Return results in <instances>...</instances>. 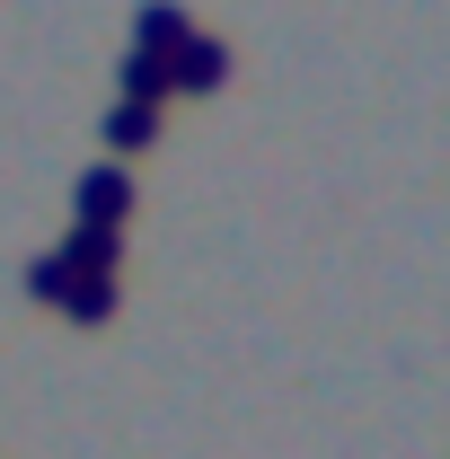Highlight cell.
<instances>
[{"label": "cell", "instance_id": "cell-5", "mask_svg": "<svg viewBox=\"0 0 450 459\" xmlns=\"http://www.w3.org/2000/svg\"><path fill=\"white\" fill-rule=\"evenodd\" d=\"M115 274H71V291H62V318H80V327H107L115 318Z\"/></svg>", "mask_w": 450, "mask_h": 459}, {"label": "cell", "instance_id": "cell-1", "mask_svg": "<svg viewBox=\"0 0 450 459\" xmlns=\"http://www.w3.org/2000/svg\"><path fill=\"white\" fill-rule=\"evenodd\" d=\"M71 212L98 221V230H124V212H133V177L115 169V160H89L80 186H71Z\"/></svg>", "mask_w": 450, "mask_h": 459}, {"label": "cell", "instance_id": "cell-4", "mask_svg": "<svg viewBox=\"0 0 450 459\" xmlns=\"http://www.w3.org/2000/svg\"><path fill=\"white\" fill-rule=\"evenodd\" d=\"M71 274H115V256H124V230H98V221H80L71 238L54 247Z\"/></svg>", "mask_w": 450, "mask_h": 459}, {"label": "cell", "instance_id": "cell-7", "mask_svg": "<svg viewBox=\"0 0 450 459\" xmlns=\"http://www.w3.org/2000/svg\"><path fill=\"white\" fill-rule=\"evenodd\" d=\"M115 89H124L133 107H160V98H177V89H169V62H160V54H124Z\"/></svg>", "mask_w": 450, "mask_h": 459}, {"label": "cell", "instance_id": "cell-8", "mask_svg": "<svg viewBox=\"0 0 450 459\" xmlns=\"http://www.w3.org/2000/svg\"><path fill=\"white\" fill-rule=\"evenodd\" d=\"M27 291L62 309V291H71V265H62V256H36V265H27Z\"/></svg>", "mask_w": 450, "mask_h": 459}, {"label": "cell", "instance_id": "cell-3", "mask_svg": "<svg viewBox=\"0 0 450 459\" xmlns=\"http://www.w3.org/2000/svg\"><path fill=\"white\" fill-rule=\"evenodd\" d=\"M186 36H195V18H186L177 0H151V9L133 18V54H160V62H169L177 45H186Z\"/></svg>", "mask_w": 450, "mask_h": 459}, {"label": "cell", "instance_id": "cell-2", "mask_svg": "<svg viewBox=\"0 0 450 459\" xmlns=\"http://www.w3.org/2000/svg\"><path fill=\"white\" fill-rule=\"evenodd\" d=\"M221 80H229V45L221 36H186L169 54V89L177 98H203V89H221Z\"/></svg>", "mask_w": 450, "mask_h": 459}, {"label": "cell", "instance_id": "cell-6", "mask_svg": "<svg viewBox=\"0 0 450 459\" xmlns=\"http://www.w3.org/2000/svg\"><path fill=\"white\" fill-rule=\"evenodd\" d=\"M98 133H107L115 151H151V142H160V107H133V98H115Z\"/></svg>", "mask_w": 450, "mask_h": 459}]
</instances>
